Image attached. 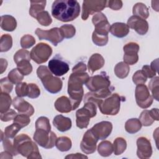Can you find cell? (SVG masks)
Instances as JSON below:
<instances>
[{"instance_id":"cell-1","label":"cell","mask_w":159,"mask_h":159,"mask_svg":"<svg viewBox=\"0 0 159 159\" xmlns=\"http://www.w3.org/2000/svg\"><path fill=\"white\" fill-rule=\"evenodd\" d=\"M80 12V6L77 1L56 0L52 6V15L61 22H70L77 18Z\"/></svg>"},{"instance_id":"cell-2","label":"cell","mask_w":159,"mask_h":159,"mask_svg":"<svg viewBox=\"0 0 159 159\" xmlns=\"http://www.w3.org/2000/svg\"><path fill=\"white\" fill-rule=\"evenodd\" d=\"M13 145L18 153L28 159L42 158L37 144L27 134H21L16 136Z\"/></svg>"},{"instance_id":"cell-3","label":"cell","mask_w":159,"mask_h":159,"mask_svg":"<svg viewBox=\"0 0 159 159\" xmlns=\"http://www.w3.org/2000/svg\"><path fill=\"white\" fill-rule=\"evenodd\" d=\"M37 75L47 91L55 94L61 91L63 86L61 80L58 77L53 76L47 66L43 65L39 66L37 70Z\"/></svg>"},{"instance_id":"cell-4","label":"cell","mask_w":159,"mask_h":159,"mask_svg":"<svg viewBox=\"0 0 159 159\" xmlns=\"http://www.w3.org/2000/svg\"><path fill=\"white\" fill-rule=\"evenodd\" d=\"M96 104L92 102H85L84 106L76 112V126L81 129L87 128L90 119L96 116Z\"/></svg>"},{"instance_id":"cell-5","label":"cell","mask_w":159,"mask_h":159,"mask_svg":"<svg viewBox=\"0 0 159 159\" xmlns=\"http://www.w3.org/2000/svg\"><path fill=\"white\" fill-rule=\"evenodd\" d=\"M123 100V97L119 96L117 93H113L102 100L98 106L102 114L115 116L119 112L120 102Z\"/></svg>"},{"instance_id":"cell-6","label":"cell","mask_w":159,"mask_h":159,"mask_svg":"<svg viewBox=\"0 0 159 159\" xmlns=\"http://www.w3.org/2000/svg\"><path fill=\"white\" fill-rule=\"evenodd\" d=\"M33 139L40 147L46 149L53 148L55 145L57 137L53 131L42 129H35Z\"/></svg>"},{"instance_id":"cell-7","label":"cell","mask_w":159,"mask_h":159,"mask_svg":"<svg viewBox=\"0 0 159 159\" xmlns=\"http://www.w3.org/2000/svg\"><path fill=\"white\" fill-rule=\"evenodd\" d=\"M32 60L37 64L46 62L52 54V47L46 43H37L30 51Z\"/></svg>"},{"instance_id":"cell-8","label":"cell","mask_w":159,"mask_h":159,"mask_svg":"<svg viewBox=\"0 0 159 159\" xmlns=\"http://www.w3.org/2000/svg\"><path fill=\"white\" fill-rule=\"evenodd\" d=\"M85 85L91 92H95L110 88L111 81L106 73L102 71L99 75L89 77Z\"/></svg>"},{"instance_id":"cell-9","label":"cell","mask_w":159,"mask_h":159,"mask_svg":"<svg viewBox=\"0 0 159 159\" xmlns=\"http://www.w3.org/2000/svg\"><path fill=\"white\" fill-rule=\"evenodd\" d=\"M107 7V1L104 0H85L83 2L81 18L86 20L89 15L99 12Z\"/></svg>"},{"instance_id":"cell-10","label":"cell","mask_w":159,"mask_h":159,"mask_svg":"<svg viewBox=\"0 0 159 159\" xmlns=\"http://www.w3.org/2000/svg\"><path fill=\"white\" fill-rule=\"evenodd\" d=\"M135 97L137 105L142 109L149 107L153 101V98L150 94L149 89L144 84L137 85L135 90Z\"/></svg>"},{"instance_id":"cell-11","label":"cell","mask_w":159,"mask_h":159,"mask_svg":"<svg viewBox=\"0 0 159 159\" xmlns=\"http://www.w3.org/2000/svg\"><path fill=\"white\" fill-rule=\"evenodd\" d=\"M35 34L40 40H48L55 46L62 42L64 39L61 30L58 27H54L47 30L37 28L35 30Z\"/></svg>"},{"instance_id":"cell-12","label":"cell","mask_w":159,"mask_h":159,"mask_svg":"<svg viewBox=\"0 0 159 159\" xmlns=\"http://www.w3.org/2000/svg\"><path fill=\"white\" fill-rule=\"evenodd\" d=\"M139 45L135 42H129L125 44L124 47V62L128 65L135 64L139 60L138 52L139 51Z\"/></svg>"},{"instance_id":"cell-13","label":"cell","mask_w":159,"mask_h":159,"mask_svg":"<svg viewBox=\"0 0 159 159\" xmlns=\"http://www.w3.org/2000/svg\"><path fill=\"white\" fill-rule=\"evenodd\" d=\"M98 139L92 133L91 129L88 130L84 134L80 143L81 151L86 154H91L96 150Z\"/></svg>"},{"instance_id":"cell-14","label":"cell","mask_w":159,"mask_h":159,"mask_svg":"<svg viewBox=\"0 0 159 159\" xmlns=\"http://www.w3.org/2000/svg\"><path fill=\"white\" fill-rule=\"evenodd\" d=\"M92 22L95 27L94 32L101 34L108 35L111 25L106 16L103 13L101 12L96 13L93 16Z\"/></svg>"},{"instance_id":"cell-15","label":"cell","mask_w":159,"mask_h":159,"mask_svg":"<svg viewBox=\"0 0 159 159\" xmlns=\"http://www.w3.org/2000/svg\"><path fill=\"white\" fill-rule=\"evenodd\" d=\"M90 129L98 140H104L111 134L112 130V124L109 121H101L96 124Z\"/></svg>"},{"instance_id":"cell-16","label":"cell","mask_w":159,"mask_h":159,"mask_svg":"<svg viewBox=\"0 0 159 159\" xmlns=\"http://www.w3.org/2000/svg\"><path fill=\"white\" fill-rule=\"evenodd\" d=\"M48 66L51 73L57 76L64 75L70 69L68 64L66 61L57 58V56L49 61Z\"/></svg>"},{"instance_id":"cell-17","label":"cell","mask_w":159,"mask_h":159,"mask_svg":"<svg viewBox=\"0 0 159 159\" xmlns=\"http://www.w3.org/2000/svg\"><path fill=\"white\" fill-rule=\"evenodd\" d=\"M127 25L129 28L134 29L137 34L141 35L147 34L148 30V24L147 21L136 16L130 17L127 20Z\"/></svg>"},{"instance_id":"cell-18","label":"cell","mask_w":159,"mask_h":159,"mask_svg":"<svg viewBox=\"0 0 159 159\" xmlns=\"http://www.w3.org/2000/svg\"><path fill=\"white\" fill-rule=\"evenodd\" d=\"M137 155L139 158H148L152 155V147L150 140L145 137H140L137 140Z\"/></svg>"},{"instance_id":"cell-19","label":"cell","mask_w":159,"mask_h":159,"mask_svg":"<svg viewBox=\"0 0 159 159\" xmlns=\"http://www.w3.org/2000/svg\"><path fill=\"white\" fill-rule=\"evenodd\" d=\"M12 106L19 114L32 116L34 113V107L23 98L17 96L13 99Z\"/></svg>"},{"instance_id":"cell-20","label":"cell","mask_w":159,"mask_h":159,"mask_svg":"<svg viewBox=\"0 0 159 159\" xmlns=\"http://www.w3.org/2000/svg\"><path fill=\"white\" fill-rule=\"evenodd\" d=\"M53 124L58 130L64 132L71 129L72 124L69 117H65L62 115H57L53 120Z\"/></svg>"},{"instance_id":"cell-21","label":"cell","mask_w":159,"mask_h":159,"mask_svg":"<svg viewBox=\"0 0 159 159\" xmlns=\"http://www.w3.org/2000/svg\"><path fill=\"white\" fill-rule=\"evenodd\" d=\"M104 59L99 53L93 54L88 62V70L93 73L94 71L101 69L104 65Z\"/></svg>"},{"instance_id":"cell-22","label":"cell","mask_w":159,"mask_h":159,"mask_svg":"<svg viewBox=\"0 0 159 159\" xmlns=\"http://www.w3.org/2000/svg\"><path fill=\"white\" fill-rule=\"evenodd\" d=\"M129 28L127 25L123 22H115L111 25L110 32L115 37L122 38L128 35Z\"/></svg>"},{"instance_id":"cell-23","label":"cell","mask_w":159,"mask_h":159,"mask_svg":"<svg viewBox=\"0 0 159 159\" xmlns=\"http://www.w3.org/2000/svg\"><path fill=\"white\" fill-rule=\"evenodd\" d=\"M55 107L57 111L61 113H68L72 111V104L68 98L62 96L55 102Z\"/></svg>"},{"instance_id":"cell-24","label":"cell","mask_w":159,"mask_h":159,"mask_svg":"<svg viewBox=\"0 0 159 159\" xmlns=\"http://www.w3.org/2000/svg\"><path fill=\"white\" fill-rule=\"evenodd\" d=\"M0 25L2 30L12 32L16 29L17 22L13 16L11 15H4L1 17Z\"/></svg>"},{"instance_id":"cell-25","label":"cell","mask_w":159,"mask_h":159,"mask_svg":"<svg viewBox=\"0 0 159 159\" xmlns=\"http://www.w3.org/2000/svg\"><path fill=\"white\" fill-rule=\"evenodd\" d=\"M30 7L29 9V14L36 19L37 15L43 11L46 6L47 1H30Z\"/></svg>"},{"instance_id":"cell-26","label":"cell","mask_w":159,"mask_h":159,"mask_svg":"<svg viewBox=\"0 0 159 159\" xmlns=\"http://www.w3.org/2000/svg\"><path fill=\"white\" fill-rule=\"evenodd\" d=\"M132 13L134 16H138L143 19H147L150 15L148 7L142 2H137L134 6Z\"/></svg>"},{"instance_id":"cell-27","label":"cell","mask_w":159,"mask_h":159,"mask_svg":"<svg viewBox=\"0 0 159 159\" xmlns=\"http://www.w3.org/2000/svg\"><path fill=\"white\" fill-rule=\"evenodd\" d=\"M142 124L140 120L137 118L128 119L125 124V129L129 134H135L139 132L142 128Z\"/></svg>"},{"instance_id":"cell-28","label":"cell","mask_w":159,"mask_h":159,"mask_svg":"<svg viewBox=\"0 0 159 159\" xmlns=\"http://www.w3.org/2000/svg\"><path fill=\"white\" fill-rule=\"evenodd\" d=\"M72 145L71 139L66 136H61L57 139L55 146L61 152L68 151Z\"/></svg>"},{"instance_id":"cell-29","label":"cell","mask_w":159,"mask_h":159,"mask_svg":"<svg viewBox=\"0 0 159 159\" xmlns=\"http://www.w3.org/2000/svg\"><path fill=\"white\" fill-rule=\"evenodd\" d=\"M98 152L102 157H109L113 152V145L110 141H102L98 147Z\"/></svg>"},{"instance_id":"cell-30","label":"cell","mask_w":159,"mask_h":159,"mask_svg":"<svg viewBox=\"0 0 159 159\" xmlns=\"http://www.w3.org/2000/svg\"><path fill=\"white\" fill-rule=\"evenodd\" d=\"M130 71L129 66L123 61L118 63L114 67V73L117 77L120 79L126 78Z\"/></svg>"},{"instance_id":"cell-31","label":"cell","mask_w":159,"mask_h":159,"mask_svg":"<svg viewBox=\"0 0 159 159\" xmlns=\"http://www.w3.org/2000/svg\"><path fill=\"white\" fill-rule=\"evenodd\" d=\"M12 103V99L9 93L1 92L0 94V112L3 113L9 109Z\"/></svg>"},{"instance_id":"cell-32","label":"cell","mask_w":159,"mask_h":159,"mask_svg":"<svg viewBox=\"0 0 159 159\" xmlns=\"http://www.w3.org/2000/svg\"><path fill=\"white\" fill-rule=\"evenodd\" d=\"M113 152L116 155H121L127 148V142L122 137H117L113 143Z\"/></svg>"},{"instance_id":"cell-33","label":"cell","mask_w":159,"mask_h":159,"mask_svg":"<svg viewBox=\"0 0 159 159\" xmlns=\"http://www.w3.org/2000/svg\"><path fill=\"white\" fill-rule=\"evenodd\" d=\"M12 46V38L9 34H3L0 39V51L5 52L9 50Z\"/></svg>"},{"instance_id":"cell-34","label":"cell","mask_w":159,"mask_h":159,"mask_svg":"<svg viewBox=\"0 0 159 159\" xmlns=\"http://www.w3.org/2000/svg\"><path fill=\"white\" fill-rule=\"evenodd\" d=\"M16 65L17 68L24 76L29 75L32 71V66L29 60H23L19 61Z\"/></svg>"},{"instance_id":"cell-35","label":"cell","mask_w":159,"mask_h":159,"mask_svg":"<svg viewBox=\"0 0 159 159\" xmlns=\"http://www.w3.org/2000/svg\"><path fill=\"white\" fill-rule=\"evenodd\" d=\"M21 129L22 127L19 124L13 122L12 124L5 128L4 136L9 139H13Z\"/></svg>"},{"instance_id":"cell-36","label":"cell","mask_w":159,"mask_h":159,"mask_svg":"<svg viewBox=\"0 0 159 159\" xmlns=\"http://www.w3.org/2000/svg\"><path fill=\"white\" fill-rule=\"evenodd\" d=\"M92 40L97 46H104L108 42V35L98 34L94 31L92 34Z\"/></svg>"},{"instance_id":"cell-37","label":"cell","mask_w":159,"mask_h":159,"mask_svg":"<svg viewBox=\"0 0 159 159\" xmlns=\"http://www.w3.org/2000/svg\"><path fill=\"white\" fill-rule=\"evenodd\" d=\"M158 80L159 78L158 76H155L152 78V80L150 81L148 83V88L151 91L152 94V97L154 98V99L156 101H158Z\"/></svg>"},{"instance_id":"cell-38","label":"cell","mask_w":159,"mask_h":159,"mask_svg":"<svg viewBox=\"0 0 159 159\" xmlns=\"http://www.w3.org/2000/svg\"><path fill=\"white\" fill-rule=\"evenodd\" d=\"M7 78L13 84H17L22 82L24 79V75L18 70L17 68H14L9 71Z\"/></svg>"},{"instance_id":"cell-39","label":"cell","mask_w":159,"mask_h":159,"mask_svg":"<svg viewBox=\"0 0 159 159\" xmlns=\"http://www.w3.org/2000/svg\"><path fill=\"white\" fill-rule=\"evenodd\" d=\"M38 22L43 26H48L52 22V19L48 11H43L40 12L36 17Z\"/></svg>"},{"instance_id":"cell-40","label":"cell","mask_w":159,"mask_h":159,"mask_svg":"<svg viewBox=\"0 0 159 159\" xmlns=\"http://www.w3.org/2000/svg\"><path fill=\"white\" fill-rule=\"evenodd\" d=\"M30 53L28 50L24 49L19 50L14 55V61L16 64L21 60H27L30 61Z\"/></svg>"},{"instance_id":"cell-41","label":"cell","mask_w":159,"mask_h":159,"mask_svg":"<svg viewBox=\"0 0 159 159\" xmlns=\"http://www.w3.org/2000/svg\"><path fill=\"white\" fill-rule=\"evenodd\" d=\"M63 35L64 38L70 39L74 37L76 33L75 27L71 24H65L60 28Z\"/></svg>"},{"instance_id":"cell-42","label":"cell","mask_w":159,"mask_h":159,"mask_svg":"<svg viewBox=\"0 0 159 159\" xmlns=\"http://www.w3.org/2000/svg\"><path fill=\"white\" fill-rule=\"evenodd\" d=\"M20 43L22 48L27 49L32 47L35 43V39L31 35L26 34L21 37Z\"/></svg>"},{"instance_id":"cell-43","label":"cell","mask_w":159,"mask_h":159,"mask_svg":"<svg viewBox=\"0 0 159 159\" xmlns=\"http://www.w3.org/2000/svg\"><path fill=\"white\" fill-rule=\"evenodd\" d=\"M35 129H42L50 131L51 125L49 119L45 116L39 117L35 122Z\"/></svg>"},{"instance_id":"cell-44","label":"cell","mask_w":159,"mask_h":159,"mask_svg":"<svg viewBox=\"0 0 159 159\" xmlns=\"http://www.w3.org/2000/svg\"><path fill=\"white\" fill-rule=\"evenodd\" d=\"M139 120L144 126H150L154 122V120L150 116L148 110H144L141 112Z\"/></svg>"},{"instance_id":"cell-45","label":"cell","mask_w":159,"mask_h":159,"mask_svg":"<svg viewBox=\"0 0 159 159\" xmlns=\"http://www.w3.org/2000/svg\"><path fill=\"white\" fill-rule=\"evenodd\" d=\"M16 93L19 97H25L27 96L29 93V86L25 82L20 83L16 84Z\"/></svg>"},{"instance_id":"cell-46","label":"cell","mask_w":159,"mask_h":159,"mask_svg":"<svg viewBox=\"0 0 159 159\" xmlns=\"http://www.w3.org/2000/svg\"><path fill=\"white\" fill-rule=\"evenodd\" d=\"M1 92L10 93L13 89V83L7 77L3 78L1 80Z\"/></svg>"},{"instance_id":"cell-47","label":"cell","mask_w":159,"mask_h":159,"mask_svg":"<svg viewBox=\"0 0 159 159\" xmlns=\"http://www.w3.org/2000/svg\"><path fill=\"white\" fill-rule=\"evenodd\" d=\"M147 78L142 71V70L137 71L132 76V81L136 85L145 84L147 81Z\"/></svg>"},{"instance_id":"cell-48","label":"cell","mask_w":159,"mask_h":159,"mask_svg":"<svg viewBox=\"0 0 159 159\" xmlns=\"http://www.w3.org/2000/svg\"><path fill=\"white\" fill-rule=\"evenodd\" d=\"M13 120L14 122H16L17 124H19L22 128L28 125L30 122V117L22 114H17Z\"/></svg>"},{"instance_id":"cell-49","label":"cell","mask_w":159,"mask_h":159,"mask_svg":"<svg viewBox=\"0 0 159 159\" xmlns=\"http://www.w3.org/2000/svg\"><path fill=\"white\" fill-rule=\"evenodd\" d=\"M29 93L27 96L31 99L38 98L40 94V90L39 86L35 83H29Z\"/></svg>"},{"instance_id":"cell-50","label":"cell","mask_w":159,"mask_h":159,"mask_svg":"<svg viewBox=\"0 0 159 159\" xmlns=\"http://www.w3.org/2000/svg\"><path fill=\"white\" fill-rule=\"evenodd\" d=\"M2 145H3V148H4V150L9 152L13 156H15V155H17V154H19L17 153V152L16 151V150L15 149L14 145L12 144L11 140H9V138L4 137V139L2 140Z\"/></svg>"},{"instance_id":"cell-51","label":"cell","mask_w":159,"mask_h":159,"mask_svg":"<svg viewBox=\"0 0 159 159\" xmlns=\"http://www.w3.org/2000/svg\"><path fill=\"white\" fill-rule=\"evenodd\" d=\"M17 115V113L13 109H9L7 111L1 113L0 119L3 122H8L11 120H14Z\"/></svg>"},{"instance_id":"cell-52","label":"cell","mask_w":159,"mask_h":159,"mask_svg":"<svg viewBox=\"0 0 159 159\" xmlns=\"http://www.w3.org/2000/svg\"><path fill=\"white\" fill-rule=\"evenodd\" d=\"M107 7L114 11L119 10L122 7V1L120 0L107 1Z\"/></svg>"},{"instance_id":"cell-53","label":"cell","mask_w":159,"mask_h":159,"mask_svg":"<svg viewBox=\"0 0 159 159\" xmlns=\"http://www.w3.org/2000/svg\"><path fill=\"white\" fill-rule=\"evenodd\" d=\"M142 70L147 78H152L156 76V75L157 73L152 69L150 66L147 65L143 66Z\"/></svg>"},{"instance_id":"cell-54","label":"cell","mask_w":159,"mask_h":159,"mask_svg":"<svg viewBox=\"0 0 159 159\" xmlns=\"http://www.w3.org/2000/svg\"><path fill=\"white\" fill-rule=\"evenodd\" d=\"M87 69L86 65L84 63L80 61L72 69V73H81V72H85Z\"/></svg>"},{"instance_id":"cell-55","label":"cell","mask_w":159,"mask_h":159,"mask_svg":"<svg viewBox=\"0 0 159 159\" xmlns=\"http://www.w3.org/2000/svg\"><path fill=\"white\" fill-rule=\"evenodd\" d=\"M149 113L154 120L158 121L159 120V113L158 109L157 108L152 109L151 110L149 111Z\"/></svg>"},{"instance_id":"cell-56","label":"cell","mask_w":159,"mask_h":159,"mask_svg":"<svg viewBox=\"0 0 159 159\" xmlns=\"http://www.w3.org/2000/svg\"><path fill=\"white\" fill-rule=\"evenodd\" d=\"M65 158H88V157L83 154L76 153H71L70 155H68L65 157Z\"/></svg>"},{"instance_id":"cell-57","label":"cell","mask_w":159,"mask_h":159,"mask_svg":"<svg viewBox=\"0 0 159 159\" xmlns=\"http://www.w3.org/2000/svg\"><path fill=\"white\" fill-rule=\"evenodd\" d=\"M0 66H1V74L3 73L7 68V61L4 58L0 59Z\"/></svg>"},{"instance_id":"cell-58","label":"cell","mask_w":159,"mask_h":159,"mask_svg":"<svg viewBox=\"0 0 159 159\" xmlns=\"http://www.w3.org/2000/svg\"><path fill=\"white\" fill-rule=\"evenodd\" d=\"M12 157H13V155L7 151L1 152V155H0L1 159H4V158H11H11H12Z\"/></svg>"},{"instance_id":"cell-59","label":"cell","mask_w":159,"mask_h":159,"mask_svg":"<svg viewBox=\"0 0 159 159\" xmlns=\"http://www.w3.org/2000/svg\"><path fill=\"white\" fill-rule=\"evenodd\" d=\"M158 59H156L155 60L153 61L150 64V67L152 69L155 71L156 73H158Z\"/></svg>"}]
</instances>
